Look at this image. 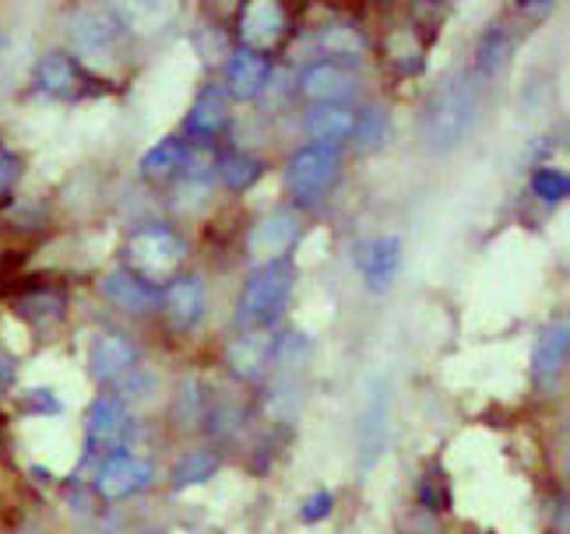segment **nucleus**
Segmentation results:
<instances>
[{"instance_id":"28","label":"nucleus","mask_w":570,"mask_h":534,"mask_svg":"<svg viewBox=\"0 0 570 534\" xmlns=\"http://www.w3.org/2000/svg\"><path fill=\"white\" fill-rule=\"evenodd\" d=\"M317 42H321V50L327 57H360L366 50L363 32L353 29V26H327V29H321Z\"/></svg>"},{"instance_id":"7","label":"nucleus","mask_w":570,"mask_h":534,"mask_svg":"<svg viewBox=\"0 0 570 534\" xmlns=\"http://www.w3.org/2000/svg\"><path fill=\"white\" fill-rule=\"evenodd\" d=\"M356 271L366 281L370 293H387L402 271V239L399 236H374V239H363L356 254Z\"/></svg>"},{"instance_id":"10","label":"nucleus","mask_w":570,"mask_h":534,"mask_svg":"<svg viewBox=\"0 0 570 534\" xmlns=\"http://www.w3.org/2000/svg\"><path fill=\"white\" fill-rule=\"evenodd\" d=\"M163 306H166V317L177 330H190L202 324L205 309H208V293H205V281L197 275H184V278H173L163 293Z\"/></svg>"},{"instance_id":"12","label":"nucleus","mask_w":570,"mask_h":534,"mask_svg":"<svg viewBox=\"0 0 570 534\" xmlns=\"http://www.w3.org/2000/svg\"><path fill=\"white\" fill-rule=\"evenodd\" d=\"M127 369H135V345L124 334H102L89 348V373L99 384H114Z\"/></svg>"},{"instance_id":"16","label":"nucleus","mask_w":570,"mask_h":534,"mask_svg":"<svg viewBox=\"0 0 570 534\" xmlns=\"http://www.w3.org/2000/svg\"><path fill=\"white\" fill-rule=\"evenodd\" d=\"M130 429V415L120 397H99L89 408V447H114Z\"/></svg>"},{"instance_id":"23","label":"nucleus","mask_w":570,"mask_h":534,"mask_svg":"<svg viewBox=\"0 0 570 534\" xmlns=\"http://www.w3.org/2000/svg\"><path fill=\"white\" fill-rule=\"evenodd\" d=\"M117 18H120V26L124 32H151V29H163L166 21L177 14V8L173 4H120L114 8Z\"/></svg>"},{"instance_id":"13","label":"nucleus","mask_w":570,"mask_h":534,"mask_svg":"<svg viewBox=\"0 0 570 534\" xmlns=\"http://www.w3.org/2000/svg\"><path fill=\"white\" fill-rule=\"evenodd\" d=\"M285 32V14L272 0H257V4H247L244 14H239V36H244L247 50H265Z\"/></svg>"},{"instance_id":"19","label":"nucleus","mask_w":570,"mask_h":534,"mask_svg":"<svg viewBox=\"0 0 570 534\" xmlns=\"http://www.w3.org/2000/svg\"><path fill=\"white\" fill-rule=\"evenodd\" d=\"M226 109H229V99L218 85H208L202 96L194 99L190 106V117H187V130L194 138H215L218 130L226 127Z\"/></svg>"},{"instance_id":"27","label":"nucleus","mask_w":570,"mask_h":534,"mask_svg":"<svg viewBox=\"0 0 570 534\" xmlns=\"http://www.w3.org/2000/svg\"><path fill=\"white\" fill-rule=\"evenodd\" d=\"M180 162H184V145L177 138H163L156 148L145 151L141 176H148V180H159V176H169L173 169H180Z\"/></svg>"},{"instance_id":"5","label":"nucleus","mask_w":570,"mask_h":534,"mask_svg":"<svg viewBox=\"0 0 570 534\" xmlns=\"http://www.w3.org/2000/svg\"><path fill=\"white\" fill-rule=\"evenodd\" d=\"M124 39V26L114 8H81L71 18V42L92 60L114 57Z\"/></svg>"},{"instance_id":"21","label":"nucleus","mask_w":570,"mask_h":534,"mask_svg":"<svg viewBox=\"0 0 570 534\" xmlns=\"http://www.w3.org/2000/svg\"><path fill=\"white\" fill-rule=\"evenodd\" d=\"M514 53V36L508 32V26H493L487 36L479 39V50H475V71L482 78H497L503 67H508Z\"/></svg>"},{"instance_id":"14","label":"nucleus","mask_w":570,"mask_h":534,"mask_svg":"<svg viewBox=\"0 0 570 534\" xmlns=\"http://www.w3.org/2000/svg\"><path fill=\"white\" fill-rule=\"evenodd\" d=\"M303 96H311L317 102H345L353 96V75L338 67L335 60H321L314 67H306L299 78Z\"/></svg>"},{"instance_id":"30","label":"nucleus","mask_w":570,"mask_h":534,"mask_svg":"<svg viewBox=\"0 0 570 534\" xmlns=\"http://www.w3.org/2000/svg\"><path fill=\"white\" fill-rule=\"evenodd\" d=\"M332 506H335V496L332 493H317V496H311L303 503V521L306 524H317V521H324L327 514H332Z\"/></svg>"},{"instance_id":"4","label":"nucleus","mask_w":570,"mask_h":534,"mask_svg":"<svg viewBox=\"0 0 570 534\" xmlns=\"http://www.w3.org/2000/svg\"><path fill=\"white\" fill-rule=\"evenodd\" d=\"M342 155L332 145H303L285 166V184L299 200H317L338 176Z\"/></svg>"},{"instance_id":"32","label":"nucleus","mask_w":570,"mask_h":534,"mask_svg":"<svg viewBox=\"0 0 570 534\" xmlns=\"http://www.w3.org/2000/svg\"><path fill=\"white\" fill-rule=\"evenodd\" d=\"M11 380H14V366H11V359H4V355H0V390H4Z\"/></svg>"},{"instance_id":"26","label":"nucleus","mask_w":570,"mask_h":534,"mask_svg":"<svg viewBox=\"0 0 570 534\" xmlns=\"http://www.w3.org/2000/svg\"><path fill=\"white\" fill-rule=\"evenodd\" d=\"M215 172L223 176L226 187L233 190H247L257 184V176H261V162L250 159V155H239V151H229L223 155V159H215Z\"/></svg>"},{"instance_id":"9","label":"nucleus","mask_w":570,"mask_h":534,"mask_svg":"<svg viewBox=\"0 0 570 534\" xmlns=\"http://www.w3.org/2000/svg\"><path fill=\"white\" fill-rule=\"evenodd\" d=\"M567 352H570L567 320H553L535 338V352H532V380L542 390H553L560 384V376L567 369Z\"/></svg>"},{"instance_id":"1","label":"nucleus","mask_w":570,"mask_h":534,"mask_svg":"<svg viewBox=\"0 0 570 534\" xmlns=\"http://www.w3.org/2000/svg\"><path fill=\"white\" fill-rule=\"evenodd\" d=\"M479 120V92L469 75H454L436 85L423 109V138L430 151H454L469 141Z\"/></svg>"},{"instance_id":"17","label":"nucleus","mask_w":570,"mask_h":534,"mask_svg":"<svg viewBox=\"0 0 570 534\" xmlns=\"http://www.w3.org/2000/svg\"><path fill=\"white\" fill-rule=\"evenodd\" d=\"M353 120L356 113L345 102H317L311 113H306V134L314 138V145L338 148V141H345L348 134H353Z\"/></svg>"},{"instance_id":"24","label":"nucleus","mask_w":570,"mask_h":534,"mask_svg":"<svg viewBox=\"0 0 570 534\" xmlns=\"http://www.w3.org/2000/svg\"><path fill=\"white\" fill-rule=\"evenodd\" d=\"M348 138L356 141L360 151H374V148H381V145L387 141V113H384L381 106H366V109H360L356 120H353V134H348Z\"/></svg>"},{"instance_id":"15","label":"nucleus","mask_w":570,"mask_h":534,"mask_svg":"<svg viewBox=\"0 0 570 534\" xmlns=\"http://www.w3.org/2000/svg\"><path fill=\"white\" fill-rule=\"evenodd\" d=\"M102 293H106V299H114L120 309H127V314H148V309H156L163 303V293L156 285L141 281L138 275H130V271L106 275Z\"/></svg>"},{"instance_id":"11","label":"nucleus","mask_w":570,"mask_h":534,"mask_svg":"<svg viewBox=\"0 0 570 534\" xmlns=\"http://www.w3.org/2000/svg\"><path fill=\"white\" fill-rule=\"evenodd\" d=\"M296 215L293 211H272L257 221V226L250 229L247 236V247H250V257L261 260V264H268V260H278L285 250L293 247V239H296Z\"/></svg>"},{"instance_id":"18","label":"nucleus","mask_w":570,"mask_h":534,"mask_svg":"<svg viewBox=\"0 0 570 534\" xmlns=\"http://www.w3.org/2000/svg\"><path fill=\"white\" fill-rule=\"evenodd\" d=\"M272 78V63L257 50H239L229 60V92L236 99H257Z\"/></svg>"},{"instance_id":"31","label":"nucleus","mask_w":570,"mask_h":534,"mask_svg":"<svg viewBox=\"0 0 570 534\" xmlns=\"http://www.w3.org/2000/svg\"><path fill=\"white\" fill-rule=\"evenodd\" d=\"M18 176H21V162H18V155H11V151H0V194H8V190L18 184Z\"/></svg>"},{"instance_id":"20","label":"nucleus","mask_w":570,"mask_h":534,"mask_svg":"<svg viewBox=\"0 0 570 534\" xmlns=\"http://www.w3.org/2000/svg\"><path fill=\"white\" fill-rule=\"evenodd\" d=\"M272 359H275V338H268V334H261V330L244 334L229 352L233 369L239 376H247V380H257V376L265 373V366H272Z\"/></svg>"},{"instance_id":"8","label":"nucleus","mask_w":570,"mask_h":534,"mask_svg":"<svg viewBox=\"0 0 570 534\" xmlns=\"http://www.w3.org/2000/svg\"><path fill=\"white\" fill-rule=\"evenodd\" d=\"M151 478H156V472H151L148 461L135 457V454H114L99 467L96 485L106 500H127V496L141 493V488H148Z\"/></svg>"},{"instance_id":"3","label":"nucleus","mask_w":570,"mask_h":534,"mask_svg":"<svg viewBox=\"0 0 570 534\" xmlns=\"http://www.w3.org/2000/svg\"><path fill=\"white\" fill-rule=\"evenodd\" d=\"M184 257H187V243L166 226L138 229L135 236H130V247H127L130 275H138L148 285L173 281V275L180 271Z\"/></svg>"},{"instance_id":"2","label":"nucleus","mask_w":570,"mask_h":534,"mask_svg":"<svg viewBox=\"0 0 570 534\" xmlns=\"http://www.w3.org/2000/svg\"><path fill=\"white\" fill-rule=\"evenodd\" d=\"M289 296H293V264L285 257L261 264L247 278L244 293H239V324L254 330L272 327L282 317V309L289 306Z\"/></svg>"},{"instance_id":"29","label":"nucleus","mask_w":570,"mask_h":534,"mask_svg":"<svg viewBox=\"0 0 570 534\" xmlns=\"http://www.w3.org/2000/svg\"><path fill=\"white\" fill-rule=\"evenodd\" d=\"M532 190L542 197V200H563L567 190H570V180H567V172L563 169H553V166H546L532 176Z\"/></svg>"},{"instance_id":"25","label":"nucleus","mask_w":570,"mask_h":534,"mask_svg":"<svg viewBox=\"0 0 570 534\" xmlns=\"http://www.w3.org/2000/svg\"><path fill=\"white\" fill-rule=\"evenodd\" d=\"M218 472V457L215 451H190L177 461L173 467V488H190V485H202Z\"/></svg>"},{"instance_id":"6","label":"nucleus","mask_w":570,"mask_h":534,"mask_svg":"<svg viewBox=\"0 0 570 534\" xmlns=\"http://www.w3.org/2000/svg\"><path fill=\"white\" fill-rule=\"evenodd\" d=\"M387 415H391V387L381 376V380L370 384V394H366L363 412H360V429H356L363 472H370L387 447Z\"/></svg>"},{"instance_id":"22","label":"nucleus","mask_w":570,"mask_h":534,"mask_svg":"<svg viewBox=\"0 0 570 534\" xmlns=\"http://www.w3.org/2000/svg\"><path fill=\"white\" fill-rule=\"evenodd\" d=\"M36 85L50 96H71L75 85H78V71L63 53H50V57H42L36 67Z\"/></svg>"}]
</instances>
